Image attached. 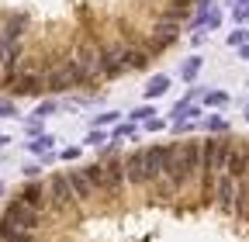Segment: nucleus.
Listing matches in <instances>:
<instances>
[{
	"mask_svg": "<svg viewBox=\"0 0 249 242\" xmlns=\"http://www.w3.org/2000/svg\"><path fill=\"white\" fill-rule=\"evenodd\" d=\"M21 173H24L28 180H38V173H42V166H38V163H28V166H24Z\"/></svg>",
	"mask_w": 249,
	"mask_h": 242,
	"instance_id": "cd10ccee",
	"label": "nucleus"
},
{
	"mask_svg": "<svg viewBox=\"0 0 249 242\" xmlns=\"http://www.w3.org/2000/svg\"><path fill=\"white\" fill-rule=\"evenodd\" d=\"M197 128V121H173V132L177 135H187V132H194Z\"/></svg>",
	"mask_w": 249,
	"mask_h": 242,
	"instance_id": "393cba45",
	"label": "nucleus"
},
{
	"mask_svg": "<svg viewBox=\"0 0 249 242\" xmlns=\"http://www.w3.org/2000/svg\"><path fill=\"white\" fill-rule=\"evenodd\" d=\"M166 90H170V76H152L149 83H145V101H156V97H163L166 94Z\"/></svg>",
	"mask_w": 249,
	"mask_h": 242,
	"instance_id": "ddd939ff",
	"label": "nucleus"
},
{
	"mask_svg": "<svg viewBox=\"0 0 249 242\" xmlns=\"http://www.w3.org/2000/svg\"><path fill=\"white\" fill-rule=\"evenodd\" d=\"M73 66L80 73V86H90V83H101L104 80V66H101V42L93 38L90 32H83L70 52Z\"/></svg>",
	"mask_w": 249,
	"mask_h": 242,
	"instance_id": "f03ea898",
	"label": "nucleus"
},
{
	"mask_svg": "<svg viewBox=\"0 0 249 242\" xmlns=\"http://www.w3.org/2000/svg\"><path fill=\"white\" fill-rule=\"evenodd\" d=\"M152 114H156V111H152L149 104H142V107H135V111H132L128 118H132V125H142V121H149Z\"/></svg>",
	"mask_w": 249,
	"mask_h": 242,
	"instance_id": "6ab92c4d",
	"label": "nucleus"
},
{
	"mask_svg": "<svg viewBox=\"0 0 249 242\" xmlns=\"http://www.w3.org/2000/svg\"><path fill=\"white\" fill-rule=\"evenodd\" d=\"M59 159H66V163L80 159V145H70V149H62V153H59Z\"/></svg>",
	"mask_w": 249,
	"mask_h": 242,
	"instance_id": "bb28decb",
	"label": "nucleus"
},
{
	"mask_svg": "<svg viewBox=\"0 0 249 242\" xmlns=\"http://www.w3.org/2000/svg\"><path fill=\"white\" fill-rule=\"evenodd\" d=\"M204 104H208V107H225V104H229V94H225V90H208V94H204Z\"/></svg>",
	"mask_w": 249,
	"mask_h": 242,
	"instance_id": "f3484780",
	"label": "nucleus"
},
{
	"mask_svg": "<svg viewBox=\"0 0 249 242\" xmlns=\"http://www.w3.org/2000/svg\"><path fill=\"white\" fill-rule=\"evenodd\" d=\"M204 128H208L211 135H229V121H225L222 114H211V118L204 121Z\"/></svg>",
	"mask_w": 249,
	"mask_h": 242,
	"instance_id": "dca6fc26",
	"label": "nucleus"
},
{
	"mask_svg": "<svg viewBox=\"0 0 249 242\" xmlns=\"http://www.w3.org/2000/svg\"><path fill=\"white\" fill-rule=\"evenodd\" d=\"M118 111H107V114H97V118H93V128H104V125H118Z\"/></svg>",
	"mask_w": 249,
	"mask_h": 242,
	"instance_id": "412c9836",
	"label": "nucleus"
},
{
	"mask_svg": "<svg viewBox=\"0 0 249 242\" xmlns=\"http://www.w3.org/2000/svg\"><path fill=\"white\" fill-rule=\"evenodd\" d=\"M24 128H28V135H35V138H38V135H42V121L35 118V121H28V125H24Z\"/></svg>",
	"mask_w": 249,
	"mask_h": 242,
	"instance_id": "c85d7f7f",
	"label": "nucleus"
},
{
	"mask_svg": "<svg viewBox=\"0 0 249 242\" xmlns=\"http://www.w3.org/2000/svg\"><path fill=\"white\" fill-rule=\"evenodd\" d=\"M239 55H242V59H249V42H246V45L239 49Z\"/></svg>",
	"mask_w": 249,
	"mask_h": 242,
	"instance_id": "7c9ffc66",
	"label": "nucleus"
},
{
	"mask_svg": "<svg viewBox=\"0 0 249 242\" xmlns=\"http://www.w3.org/2000/svg\"><path fill=\"white\" fill-rule=\"evenodd\" d=\"M135 125H132V121H124V125H118L114 128V135H111V142H124V138H135Z\"/></svg>",
	"mask_w": 249,
	"mask_h": 242,
	"instance_id": "a211bd4d",
	"label": "nucleus"
},
{
	"mask_svg": "<svg viewBox=\"0 0 249 242\" xmlns=\"http://www.w3.org/2000/svg\"><path fill=\"white\" fill-rule=\"evenodd\" d=\"M235 197H239V180H232L229 173H222L214 180V207L225 211V215H235Z\"/></svg>",
	"mask_w": 249,
	"mask_h": 242,
	"instance_id": "1a4fd4ad",
	"label": "nucleus"
},
{
	"mask_svg": "<svg viewBox=\"0 0 249 242\" xmlns=\"http://www.w3.org/2000/svg\"><path fill=\"white\" fill-rule=\"evenodd\" d=\"M142 125H145V132H163L166 121H163V118H149V121H142Z\"/></svg>",
	"mask_w": 249,
	"mask_h": 242,
	"instance_id": "a878e982",
	"label": "nucleus"
},
{
	"mask_svg": "<svg viewBox=\"0 0 249 242\" xmlns=\"http://www.w3.org/2000/svg\"><path fill=\"white\" fill-rule=\"evenodd\" d=\"M7 142H11V138H7V135H0V145H7Z\"/></svg>",
	"mask_w": 249,
	"mask_h": 242,
	"instance_id": "2f4dec72",
	"label": "nucleus"
},
{
	"mask_svg": "<svg viewBox=\"0 0 249 242\" xmlns=\"http://www.w3.org/2000/svg\"><path fill=\"white\" fill-rule=\"evenodd\" d=\"M0 194H4V184H0Z\"/></svg>",
	"mask_w": 249,
	"mask_h": 242,
	"instance_id": "72a5a7b5",
	"label": "nucleus"
},
{
	"mask_svg": "<svg viewBox=\"0 0 249 242\" xmlns=\"http://www.w3.org/2000/svg\"><path fill=\"white\" fill-rule=\"evenodd\" d=\"M246 118H249V104H246Z\"/></svg>",
	"mask_w": 249,
	"mask_h": 242,
	"instance_id": "473e14b6",
	"label": "nucleus"
},
{
	"mask_svg": "<svg viewBox=\"0 0 249 242\" xmlns=\"http://www.w3.org/2000/svg\"><path fill=\"white\" fill-rule=\"evenodd\" d=\"M124 180L132 190H149V173H145V149H132L124 156Z\"/></svg>",
	"mask_w": 249,
	"mask_h": 242,
	"instance_id": "0eeeda50",
	"label": "nucleus"
},
{
	"mask_svg": "<svg viewBox=\"0 0 249 242\" xmlns=\"http://www.w3.org/2000/svg\"><path fill=\"white\" fill-rule=\"evenodd\" d=\"M0 32H4V45H18L24 35H28V14H4V24H0Z\"/></svg>",
	"mask_w": 249,
	"mask_h": 242,
	"instance_id": "9b49d317",
	"label": "nucleus"
},
{
	"mask_svg": "<svg viewBox=\"0 0 249 242\" xmlns=\"http://www.w3.org/2000/svg\"><path fill=\"white\" fill-rule=\"evenodd\" d=\"M59 111V104L55 101H45V104H38V111H35V118L42 121V118H49V114H55Z\"/></svg>",
	"mask_w": 249,
	"mask_h": 242,
	"instance_id": "4be33fe9",
	"label": "nucleus"
},
{
	"mask_svg": "<svg viewBox=\"0 0 249 242\" xmlns=\"http://www.w3.org/2000/svg\"><path fill=\"white\" fill-rule=\"evenodd\" d=\"M197 173H201V142L197 138H183L170 142V159H166V184L180 194L197 190Z\"/></svg>",
	"mask_w": 249,
	"mask_h": 242,
	"instance_id": "f257e3e1",
	"label": "nucleus"
},
{
	"mask_svg": "<svg viewBox=\"0 0 249 242\" xmlns=\"http://www.w3.org/2000/svg\"><path fill=\"white\" fill-rule=\"evenodd\" d=\"M246 7H249V4H246Z\"/></svg>",
	"mask_w": 249,
	"mask_h": 242,
	"instance_id": "f704fd0d",
	"label": "nucleus"
},
{
	"mask_svg": "<svg viewBox=\"0 0 249 242\" xmlns=\"http://www.w3.org/2000/svg\"><path fill=\"white\" fill-rule=\"evenodd\" d=\"M225 173L232 180H246L249 176V138H232L229 159H225Z\"/></svg>",
	"mask_w": 249,
	"mask_h": 242,
	"instance_id": "6e6552de",
	"label": "nucleus"
},
{
	"mask_svg": "<svg viewBox=\"0 0 249 242\" xmlns=\"http://www.w3.org/2000/svg\"><path fill=\"white\" fill-rule=\"evenodd\" d=\"M0 118H18V107H14V101H11V97L0 101Z\"/></svg>",
	"mask_w": 249,
	"mask_h": 242,
	"instance_id": "5701e85b",
	"label": "nucleus"
},
{
	"mask_svg": "<svg viewBox=\"0 0 249 242\" xmlns=\"http://www.w3.org/2000/svg\"><path fill=\"white\" fill-rule=\"evenodd\" d=\"M214 0H194V11H211Z\"/></svg>",
	"mask_w": 249,
	"mask_h": 242,
	"instance_id": "c756f323",
	"label": "nucleus"
},
{
	"mask_svg": "<svg viewBox=\"0 0 249 242\" xmlns=\"http://www.w3.org/2000/svg\"><path fill=\"white\" fill-rule=\"evenodd\" d=\"M76 86H80V73L73 66L70 52L45 59V90L49 94H66V90H76Z\"/></svg>",
	"mask_w": 249,
	"mask_h": 242,
	"instance_id": "20e7f679",
	"label": "nucleus"
},
{
	"mask_svg": "<svg viewBox=\"0 0 249 242\" xmlns=\"http://www.w3.org/2000/svg\"><path fill=\"white\" fill-rule=\"evenodd\" d=\"M0 218H4V222H11L14 228H24V232H42L49 215H42V211H35V207H28L21 197H11Z\"/></svg>",
	"mask_w": 249,
	"mask_h": 242,
	"instance_id": "39448f33",
	"label": "nucleus"
},
{
	"mask_svg": "<svg viewBox=\"0 0 249 242\" xmlns=\"http://www.w3.org/2000/svg\"><path fill=\"white\" fill-rule=\"evenodd\" d=\"M0 242H38V232L14 228L11 222H4V218H0Z\"/></svg>",
	"mask_w": 249,
	"mask_h": 242,
	"instance_id": "f8f14e48",
	"label": "nucleus"
},
{
	"mask_svg": "<svg viewBox=\"0 0 249 242\" xmlns=\"http://www.w3.org/2000/svg\"><path fill=\"white\" fill-rule=\"evenodd\" d=\"M18 197H21L28 207H35V211H42V215H49V190H45L42 180H28Z\"/></svg>",
	"mask_w": 249,
	"mask_h": 242,
	"instance_id": "9d476101",
	"label": "nucleus"
},
{
	"mask_svg": "<svg viewBox=\"0 0 249 242\" xmlns=\"http://www.w3.org/2000/svg\"><path fill=\"white\" fill-rule=\"evenodd\" d=\"M107 142V135L101 132V128H90V135H87V145H104Z\"/></svg>",
	"mask_w": 249,
	"mask_h": 242,
	"instance_id": "b1692460",
	"label": "nucleus"
},
{
	"mask_svg": "<svg viewBox=\"0 0 249 242\" xmlns=\"http://www.w3.org/2000/svg\"><path fill=\"white\" fill-rule=\"evenodd\" d=\"M52 142H55L52 135H38V138H31V142H28V153H35V156H49V153H52Z\"/></svg>",
	"mask_w": 249,
	"mask_h": 242,
	"instance_id": "4468645a",
	"label": "nucleus"
},
{
	"mask_svg": "<svg viewBox=\"0 0 249 242\" xmlns=\"http://www.w3.org/2000/svg\"><path fill=\"white\" fill-rule=\"evenodd\" d=\"M66 176H70V187H73V194H76V204H80V207H90V204H97V201H101V194H97V187H93V180H90L87 166L66 170Z\"/></svg>",
	"mask_w": 249,
	"mask_h": 242,
	"instance_id": "423d86ee",
	"label": "nucleus"
},
{
	"mask_svg": "<svg viewBox=\"0 0 249 242\" xmlns=\"http://www.w3.org/2000/svg\"><path fill=\"white\" fill-rule=\"evenodd\" d=\"M249 42V28H235V32L229 35V45H235V49H242Z\"/></svg>",
	"mask_w": 249,
	"mask_h": 242,
	"instance_id": "aec40b11",
	"label": "nucleus"
},
{
	"mask_svg": "<svg viewBox=\"0 0 249 242\" xmlns=\"http://www.w3.org/2000/svg\"><path fill=\"white\" fill-rule=\"evenodd\" d=\"M45 190H49V218H70V215H76V211H80L66 170H55V173L45 180Z\"/></svg>",
	"mask_w": 249,
	"mask_h": 242,
	"instance_id": "7ed1b4c3",
	"label": "nucleus"
},
{
	"mask_svg": "<svg viewBox=\"0 0 249 242\" xmlns=\"http://www.w3.org/2000/svg\"><path fill=\"white\" fill-rule=\"evenodd\" d=\"M197 73H201V59H197V55H191V59H187V63L180 66V76H183L187 83H194V80H197Z\"/></svg>",
	"mask_w": 249,
	"mask_h": 242,
	"instance_id": "2eb2a0df",
	"label": "nucleus"
}]
</instances>
